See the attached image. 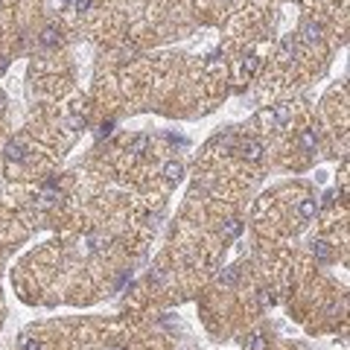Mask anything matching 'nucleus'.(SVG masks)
<instances>
[{"label":"nucleus","instance_id":"obj_1","mask_svg":"<svg viewBox=\"0 0 350 350\" xmlns=\"http://www.w3.org/2000/svg\"><path fill=\"white\" fill-rule=\"evenodd\" d=\"M321 32H324V27L318 21H306L304 27H301V38H304L306 44H318V41H321Z\"/></svg>","mask_w":350,"mask_h":350},{"label":"nucleus","instance_id":"obj_2","mask_svg":"<svg viewBox=\"0 0 350 350\" xmlns=\"http://www.w3.org/2000/svg\"><path fill=\"white\" fill-rule=\"evenodd\" d=\"M240 155H243L245 161H260L263 158V146H260V140H243L240 143Z\"/></svg>","mask_w":350,"mask_h":350},{"label":"nucleus","instance_id":"obj_3","mask_svg":"<svg viewBox=\"0 0 350 350\" xmlns=\"http://www.w3.org/2000/svg\"><path fill=\"white\" fill-rule=\"evenodd\" d=\"M289 117H292V108H289V105H278L274 111H271V114L266 111V120H269L271 126H286Z\"/></svg>","mask_w":350,"mask_h":350},{"label":"nucleus","instance_id":"obj_4","mask_svg":"<svg viewBox=\"0 0 350 350\" xmlns=\"http://www.w3.org/2000/svg\"><path fill=\"white\" fill-rule=\"evenodd\" d=\"M295 56H298V38L295 35H283V41H280V59L289 62V59H295Z\"/></svg>","mask_w":350,"mask_h":350},{"label":"nucleus","instance_id":"obj_5","mask_svg":"<svg viewBox=\"0 0 350 350\" xmlns=\"http://www.w3.org/2000/svg\"><path fill=\"white\" fill-rule=\"evenodd\" d=\"M6 158L15 161V163H21L24 158H27V146L21 143V140H9V143H6Z\"/></svg>","mask_w":350,"mask_h":350},{"label":"nucleus","instance_id":"obj_6","mask_svg":"<svg viewBox=\"0 0 350 350\" xmlns=\"http://www.w3.org/2000/svg\"><path fill=\"white\" fill-rule=\"evenodd\" d=\"M181 175H184V163H178V161L163 163V178L167 181H181Z\"/></svg>","mask_w":350,"mask_h":350},{"label":"nucleus","instance_id":"obj_7","mask_svg":"<svg viewBox=\"0 0 350 350\" xmlns=\"http://www.w3.org/2000/svg\"><path fill=\"white\" fill-rule=\"evenodd\" d=\"M146 149H149V135H135L132 140H128V152L143 155Z\"/></svg>","mask_w":350,"mask_h":350},{"label":"nucleus","instance_id":"obj_8","mask_svg":"<svg viewBox=\"0 0 350 350\" xmlns=\"http://www.w3.org/2000/svg\"><path fill=\"white\" fill-rule=\"evenodd\" d=\"M315 146H318V132H315V128H306L304 135H301V149H304V152H312Z\"/></svg>","mask_w":350,"mask_h":350},{"label":"nucleus","instance_id":"obj_9","mask_svg":"<svg viewBox=\"0 0 350 350\" xmlns=\"http://www.w3.org/2000/svg\"><path fill=\"white\" fill-rule=\"evenodd\" d=\"M298 213L304 216V219H312V216L318 213V201H315V198H304V201L298 205Z\"/></svg>","mask_w":350,"mask_h":350},{"label":"nucleus","instance_id":"obj_10","mask_svg":"<svg viewBox=\"0 0 350 350\" xmlns=\"http://www.w3.org/2000/svg\"><path fill=\"white\" fill-rule=\"evenodd\" d=\"M312 254L318 257V260H330L333 257V248H330V243H324V240H318V243H312Z\"/></svg>","mask_w":350,"mask_h":350},{"label":"nucleus","instance_id":"obj_11","mask_svg":"<svg viewBox=\"0 0 350 350\" xmlns=\"http://www.w3.org/2000/svg\"><path fill=\"white\" fill-rule=\"evenodd\" d=\"M41 44H47V47L59 44V29H56V27H47L44 32H41Z\"/></svg>","mask_w":350,"mask_h":350},{"label":"nucleus","instance_id":"obj_12","mask_svg":"<svg viewBox=\"0 0 350 350\" xmlns=\"http://www.w3.org/2000/svg\"><path fill=\"white\" fill-rule=\"evenodd\" d=\"M257 67H260V56H248V59H245V64H243V76H251Z\"/></svg>","mask_w":350,"mask_h":350},{"label":"nucleus","instance_id":"obj_13","mask_svg":"<svg viewBox=\"0 0 350 350\" xmlns=\"http://www.w3.org/2000/svg\"><path fill=\"white\" fill-rule=\"evenodd\" d=\"M266 347H269V339H266V336H251L248 350H266Z\"/></svg>","mask_w":350,"mask_h":350},{"label":"nucleus","instance_id":"obj_14","mask_svg":"<svg viewBox=\"0 0 350 350\" xmlns=\"http://www.w3.org/2000/svg\"><path fill=\"white\" fill-rule=\"evenodd\" d=\"M236 278H240V269H228L219 280H222L225 286H233V283H236Z\"/></svg>","mask_w":350,"mask_h":350},{"label":"nucleus","instance_id":"obj_15","mask_svg":"<svg viewBox=\"0 0 350 350\" xmlns=\"http://www.w3.org/2000/svg\"><path fill=\"white\" fill-rule=\"evenodd\" d=\"M240 228H243V225H240V219H231V222H228V228H225V236H236V233H240Z\"/></svg>","mask_w":350,"mask_h":350},{"label":"nucleus","instance_id":"obj_16","mask_svg":"<svg viewBox=\"0 0 350 350\" xmlns=\"http://www.w3.org/2000/svg\"><path fill=\"white\" fill-rule=\"evenodd\" d=\"M24 350H41V341H38V339H27V341H24Z\"/></svg>","mask_w":350,"mask_h":350},{"label":"nucleus","instance_id":"obj_17","mask_svg":"<svg viewBox=\"0 0 350 350\" xmlns=\"http://www.w3.org/2000/svg\"><path fill=\"white\" fill-rule=\"evenodd\" d=\"M111 128H114V123H105V126H99L97 137H105V135H111Z\"/></svg>","mask_w":350,"mask_h":350},{"label":"nucleus","instance_id":"obj_18","mask_svg":"<svg viewBox=\"0 0 350 350\" xmlns=\"http://www.w3.org/2000/svg\"><path fill=\"white\" fill-rule=\"evenodd\" d=\"M90 9V0H76V12H88Z\"/></svg>","mask_w":350,"mask_h":350},{"label":"nucleus","instance_id":"obj_19","mask_svg":"<svg viewBox=\"0 0 350 350\" xmlns=\"http://www.w3.org/2000/svg\"><path fill=\"white\" fill-rule=\"evenodd\" d=\"M108 350H123V347H108Z\"/></svg>","mask_w":350,"mask_h":350}]
</instances>
